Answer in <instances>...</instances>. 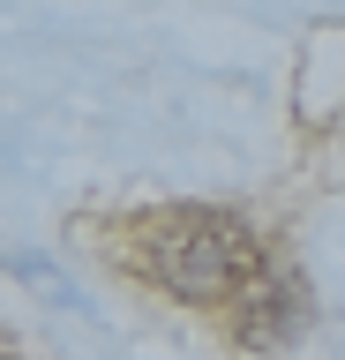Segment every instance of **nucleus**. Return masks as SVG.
I'll return each mask as SVG.
<instances>
[{"mask_svg": "<svg viewBox=\"0 0 345 360\" xmlns=\"http://www.w3.org/2000/svg\"><path fill=\"white\" fill-rule=\"evenodd\" d=\"M300 323H308V285L300 278L248 285V308H240V345L248 353H278L285 338H300Z\"/></svg>", "mask_w": 345, "mask_h": 360, "instance_id": "f03ea898", "label": "nucleus"}, {"mask_svg": "<svg viewBox=\"0 0 345 360\" xmlns=\"http://www.w3.org/2000/svg\"><path fill=\"white\" fill-rule=\"evenodd\" d=\"M143 263L173 300H226V292L255 285L263 240L226 210H165L143 240Z\"/></svg>", "mask_w": 345, "mask_h": 360, "instance_id": "f257e3e1", "label": "nucleus"}]
</instances>
